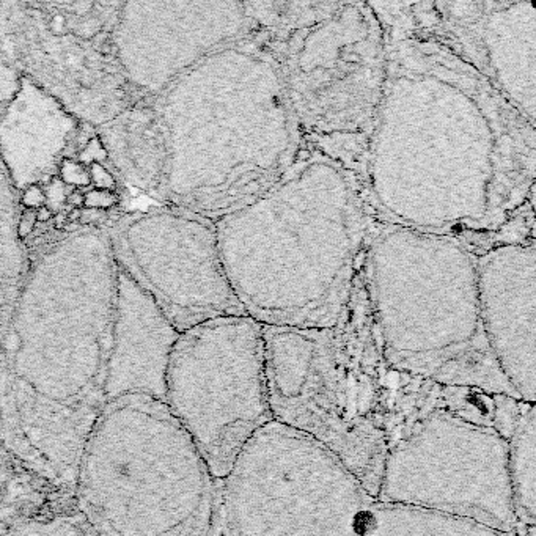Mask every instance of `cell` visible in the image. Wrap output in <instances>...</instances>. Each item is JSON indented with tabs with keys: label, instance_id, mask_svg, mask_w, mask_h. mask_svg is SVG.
<instances>
[{
	"label": "cell",
	"instance_id": "cell-11",
	"mask_svg": "<svg viewBox=\"0 0 536 536\" xmlns=\"http://www.w3.org/2000/svg\"><path fill=\"white\" fill-rule=\"evenodd\" d=\"M374 500L455 515L515 533L508 439L435 410L388 442Z\"/></svg>",
	"mask_w": 536,
	"mask_h": 536
},
{
	"label": "cell",
	"instance_id": "cell-13",
	"mask_svg": "<svg viewBox=\"0 0 536 536\" xmlns=\"http://www.w3.org/2000/svg\"><path fill=\"white\" fill-rule=\"evenodd\" d=\"M382 21L434 41L470 64L536 125L533 2H370Z\"/></svg>",
	"mask_w": 536,
	"mask_h": 536
},
{
	"label": "cell",
	"instance_id": "cell-10",
	"mask_svg": "<svg viewBox=\"0 0 536 536\" xmlns=\"http://www.w3.org/2000/svg\"><path fill=\"white\" fill-rule=\"evenodd\" d=\"M164 401L223 480L241 450L274 420L263 326L223 316L181 332L170 351Z\"/></svg>",
	"mask_w": 536,
	"mask_h": 536
},
{
	"label": "cell",
	"instance_id": "cell-9",
	"mask_svg": "<svg viewBox=\"0 0 536 536\" xmlns=\"http://www.w3.org/2000/svg\"><path fill=\"white\" fill-rule=\"evenodd\" d=\"M371 502L334 453L273 420L219 480L213 536H361Z\"/></svg>",
	"mask_w": 536,
	"mask_h": 536
},
{
	"label": "cell",
	"instance_id": "cell-7",
	"mask_svg": "<svg viewBox=\"0 0 536 536\" xmlns=\"http://www.w3.org/2000/svg\"><path fill=\"white\" fill-rule=\"evenodd\" d=\"M274 420L334 453L376 497L387 451L382 356L363 270L331 329L263 327Z\"/></svg>",
	"mask_w": 536,
	"mask_h": 536
},
{
	"label": "cell",
	"instance_id": "cell-35",
	"mask_svg": "<svg viewBox=\"0 0 536 536\" xmlns=\"http://www.w3.org/2000/svg\"><path fill=\"white\" fill-rule=\"evenodd\" d=\"M92 84H93V78H92V76H88V74L80 76V85H84V87H87V88H90Z\"/></svg>",
	"mask_w": 536,
	"mask_h": 536
},
{
	"label": "cell",
	"instance_id": "cell-33",
	"mask_svg": "<svg viewBox=\"0 0 536 536\" xmlns=\"http://www.w3.org/2000/svg\"><path fill=\"white\" fill-rule=\"evenodd\" d=\"M35 214H37L38 223H48L49 221L54 219V213H52L49 208H46V206H41V208L35 211Z\"/></svg>",
	"mask_w": 536,
	"mask_h": 536
},
{
	"label": "cell",
	"instance_id": "cell-3",
	"mask_svg": "<svg viewBox=\"0 0 536 536\" xmlns=\"http://www.w3.org/2000/svg\"><path fill=\"white\" fill-rule=\"evenodd\" d=\"M378 223L361 176L305 144L273 187L214 228L247 316L263 327L331 329L347 307Z\"/></svg>",
	"mask_w": 536,
	"mask_h": 536
},
{
	"label": "cell",
	"instance_id": "cell-26",
	"mask_svg": "<svg viewBox=\"0 0 536 536\" xmlns=\"http://www.w3.org/2000/svg\"><path fill=\"white\" fill-rule=\"evenodd\" d=\"M103 28H104V22L101 17L90 15L79 19L76 33H78V37H80L82 40H88V38L93 40L99 32H103Z\"/></svg>",
	"mask_w": 536,
	"mask_h": 536
},
{
	"label": "cell",
	"instance_id": "cell-27",
	"mask_svg": "<svg viewBox=\"0 0 536 536\" xmlns=\"http://www.w3.org/2000/svg\"><path fill=\"white\" fill-rule=\"evenodd\" d=\"M21 202H22V205L26 206L27 209L37 211L38 208H41V206L46 205L44 189L41 186H38V184L28 186L27 189L24 191V193H22Z\"/></svg>",
	"mask_w": 536,
	"mask_h": 536
},
{
	"label": "cell",
	"instance_id": "cell-14",
	"mask_svg": "<svg viewBox=\"0 0 536 536\" xmlns=\"http://www.w3.org/2000/svg\"><path fill=\"white\" fill-rule=\"evenodd\" d=\"M253 31L245 2H126L112 44L126 78L155 98L205 57Z\"/></svg>",
	"mask_w": 536,
	"mask_h": 536
},
{
	"label": "cell",
	"instance_id": "cell-34",
	"mask_svg": "<svg viewBox=\"0 0 536 536\" xmlns=\"http://www.w3.org/2000/svg\"><path fill=\"white\" fill-rule=\"evenodd\" d=\"M68 211H60V213H57V214H54V227L55 228H58V230H60V228H67V222H69L68 221Z\"/></svg>",
	"mask_w": 536,
	"mask_h": 536
},
{
	"label": "cell",
	"instance_id": "cell-8",
	"mask_svg": "<svg viewBox=\"0 0 536 536\" xmlns=\"http://www.w3.org/2000/svg\"><path fill=\"white\" fill-rule=\"evenodd\" d=\"M273 52L305 144L361 176L387 74L370 2H245Z\"/></svg>",
	"mask_w": 536,
	"mask_h": 536
},
{
	"label": "cell",
	"instance_id": "cell-18",
	"mask_svg": "<svg viewBox=\"0 0 536 536\" xmlns=\"http://www.w3.org/2000/svg\"><path fill=\"white\" fill-rule=\"evenodd\" d=\"M361 536H516V532L505 533L467 517L373 499L365 511Z\"/></svg>",
	"mask_w": 536,
	"mask_h": 536
},
{
	"label": "cell",
	"instance_id": "cell-15",
	"mask_svg": "<svg viewBox=\"0 0 536 536\" xmlns=\"http://www.w3.org/2000/svg\"><path fill=\"white\" fill-rule=\"evenodd\" d=\"M483 332L505 378L536 398V245L503 244L475 255Z\"/></svg>",
	"mask_w": 536,
	"mask_h": 536
},
{
	"label": "cell",
	"instance_id": "cell-28",
	"mask_svg": "<svg viewBox=\"0 0 536 536\" xmlns=\"http://www.w3.org/2000/svg\"><path fill=\"white\" fill-rule=\"evenodd\" d=\"M37 214H35V211L32 209H27L22 213L19 222H17V236H19L21 239H26L31 236V234L33 233L35 227H37Z\"/></svg>",
	"mask_w": 536,
	"mask_h": 536
},
{
	"label": "cell",
	"instance_id": "cell-32",
	"mask_svg": "<svg viewBox=\"0 0 536 536\" xmlns=\"http://www.w3.org/2000/svg\"><path fill=\"white\" fill-rule=\"evenodd\" d=\"M67 205L71 206L73 209H82L84 208V192L80 189H74L67 197Z\"/></svg>",
	"mask_w": 536,
	"mask_h": 536
},
{
	"label": "cell",
	"instance_id": "cell-29",
	"mask_svg": "<svg viewBox=\"0 0 536 536\" xmlns=\"http://www.w3.org/2000/svg\"><path fill=\"white\" fill-rule=\"evenodd\" d=\"M109 214L105 211L101 209H88V208H82L80 209V217H79V225H90V227H99L103 222H105Z\"/></svg>",
	"mask_w": 536,
	"mask_h": 536
},
{
	"label": "cell",
	"instance_id": "cell-4",
	"mask_svg": "<svg viewBox=\"0 0 536 536\" xmlns=\"http://www.w3.org/2000/svg\"><path fill=\"white\" fill-rule=\"evenodd\" d=\"M164 146L157 193L208 221L273 187L305 140L258 31L205 57L153 98Z\"/></svg>",
	"mask_w": 536,
	"mask_h": 536
},
{
	"label": "cell",
	"instance_id": "cell-22",
	"mask_svg": "<svg viewBox=\"0 0 536 536\" xmlns=\"http://www.w3.org/2000/svg\"><path fill=\"white\" fill-rule=\"evenodd\" d=\"M74 191V187L67 186L64 182L58 178V176H54L48 184H46L44 189V196H46V208H49L52 213L57 214L60 211L64 209V205H67V197Z\"/></svg>",
	"mask_w": 536,
	"mask_h": 536
},
{
	"label": "cell",
	"instance_id": "cell-36",
	"mask_svg": "<svg viewBox=\"0 0 536 536\" xmlns=\"http://www.w3.org/2000/svg\"><path fill=\"white\" fill-rule=\"evenodd\" d=\"M5 527H7V526H5V524H2V522H0V536H3V532H5Z\"/></svg>",
	"mask_w": 536,
	"mask_h": 536
},
{
	"label": "cell",
	"instance_id": "cell-23",
	"mask_svg": "<svg viewBox=\"0 0 536 536\" xmlns=\"http://www.w3.org/2000/svg\"><path fill=\"white\" fill-rule=\"evenodd\" d=\"M107 157H109V150L103 142V139L98 137V135H93V137L88 140L84 146H82L79 155L74 159L79 164H82V166L90 167L92 164H103Z\"/></svg>",
	"mask_w": 536,
	"mask_h": 536
},
{
	"label": "cell",
	"instance_id": "cell-24",
	"mask_svg": "<svg viewBox=\"0 0 536 536\" xmlns=\"http://www.w3.org/2000/svg\"><path fill=\"white\" fill-rule=\"evenodd\" d=\"M119 203V196L115 192L99 191L88 187L84 192V208L88 209H101L107 211Z\"/></svg>",
	"mask_w": 536,
	"mask_h": 536
},
{
	"label": "cell",
	"instance_id": "cell-6",
	"mask_svg": "<svg viewBox=\"0 0 536 536\" xmlns=\"http://www.w3.org/2000/svg\"><path fill=\"white\" fill-rule=\"evenodd\" d=\"M217 485L166 401L126 392L87 435L73 500L98 536H213Z\"/></svg>",
	"mask_w": 536,
	"mask_h": 536
},
{
	"label": "cell",
	"instance_id": "cell-20",
	"mask_svg": "<svg viewBox=\"0 0 536 536\" xmlns=\"http://www.w3.org/2000/svg\"><path fill=\"white\" fill-rule=\"evenodd\" d=\"M3 536H98V533L76 508L74 500H63L11 522L5 527Z\"/></svg>",
	"mask_w": 536,
	"mask_h": 536
},
{
	"label": "cell",
	"instance_id": "cell-19",
	"mask_svg": "<svg viewBox=\"0 0 536 536\" xmlns=\"http://www.w3.org/2000/svg\"><path fill=\"white\" fill-rule=\"evenodd\" d=\"M508 476L517 524L536 522V418L535 403L524 401L508 438Z\"/></svg>",
	"mask_w": 536,
	"mask_h": 536
},
{
	"label": "cell",
	"instance_id": "cell-25",
	"mask_svg": "<svg viewBox=\"0 0 536 536\" xmlns=\"http://www.w3.org/2000/svg\"><path fill=\"white\" fill-rule=\"evenodd\" d=\"M88 172H90V181H92L93 189L115 192L116 181L114 178V175H112L109 170L103 166V164H92V166L88 167Z\"/></svg>",
	"mask_w": 536,
	"mask_h": 536
},
{
	"label": "cell",
	"instance_id": "cell-5",
	"mask_svg": "<svg viewBox=\"0 0 536 536\" xmlns=\"http://www.w3.org/2000/svg\"><path fill=\"white\" fill-rule=\"evenodd\" d=\"M363 279L392 368L519 399L483 332L475 255L461 241L379 222Z\"/></svg>",
	"mask_w": 536,
	"mask_h": 536
},
{
	"label": "cell",
	"instance_id": "cell-30",
	"mask_svg": "<svg viewBox=\"0 0 536 536\" xmlns=\"http://www.w3.org/2000/svg\"><path fill=\"white\" fill-rule=\"evenodd\" d=\"M93 10H95V3L88 2V0H79V2L71 3V13L74 16H78L79 19L90 16Z\"/></svg>",
	"mask_w": 536,
	"mask_h": 536
},
{
	"label": "cell",
	"instance_id": "cell-17",
	"mask_svg": "<svg viewBox=\"0 0 536 536\" xmlns=\"http://www.w3.org/2000/svg\"><path fill=\"white\" fill-rule=\"evenodd\" d=\"M78 128L54 98L31 80H21L19 92L0 119V156L17 189L48 184L54 178Z\"/></svg>",
	"mask_w": 536,
	"mask_h": 536
},
{
	"label": "cell",
	"instance_id": "cell-31",
	"mask_svg": "<svg viewBox=\"0 0 536 536\" xmlns=\"http://www.w3.org/2000/svg\"><path fill=\"white\" fill-rule=\"evenodd\" d=\"M51 31L54 35H57V37H62V35H64L68 32L67 28V16L62 15V13H55L54 16H52L51 19Z\"/></svg>",
	"mask_w": 536,
	"mask_h": 536
},
{
	"label": "cell",
	"instance_id": "cell-12",
	"mask_svg": "<svg viewBox=\"0 0 536 536\" xmlns=\"http://www.w3.org/2000/svg\"><path fill=\"white\" fill-rule=\"evenodd\" d=\"M109 239L116 266L178 334L216 318L245 315L223 269L213 221L170 206L123 217Z\"/></svg>",
	"mask_w": 536,
	"mask_h": 536
},
{
	"label": "cell",
	"instance_id": "cell-21",
	"mask_svg": "<svg viewBox=\"0 0 536 536\" xmlns=\"http://www.w3.org/2000/svg\"><path fill=\"white\" fill-rule=\"evenodd\" d=\"M58 178H60L64 184L71 186L74 189L82 187V189H88L92 187L90 181V172L88 167L82 166L74 157H63V161L58 166Z\"/></svg>",
	"mask_w": 536,
	"mask_h": 536
},
{
	"label": "cell",
	"instance_id": "cell-16",
	"mask_svg": "<svg viewBox=\"0 0 536 536\" xmlns=\"http://www.w3.org/2000/svg\"><path fill=\"white\" fill-rule=\"evenodd\" d=\"M178 335L155 300L119 268L107 399L115 390L164 399L168 356Z\"/></svg>",
	"mask_w": 536,
	"mask_h": 536
},
{
	"label": "cell",
	"instance_id": "cell-2",
	"mask_svg": "<svg viewBox=\"0 0 536 536\" xmlns=\"http://www.w3.org/2000/svg\"><path fill=\"white\" fill-rule=\"evenodd\" d=\"M116 270L109 234H71L38 261L0 341V442L67 496L107 403Z\"/></svg>",
	"mask_w": 536,
	"mask_h": 536
},
{
	"label": "cell",
	"instance_id": "cell-1",
	"mask_svg": "<svg viewBox=\"0 0 536 536\" xmlns=\"http://www.w3.org/2000/svg\"><path fill=\"white\" fill-rule=\"evenodd\" d=\"M381 22L387 74L361 170L371 211L474 255L503 245L535 200V125L461 58Z\"/></svg>",
	"mask_w": 536,
	"mask_h": 536
}]
</instances>
